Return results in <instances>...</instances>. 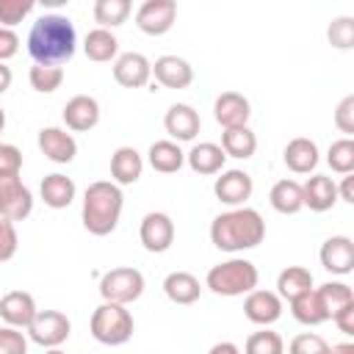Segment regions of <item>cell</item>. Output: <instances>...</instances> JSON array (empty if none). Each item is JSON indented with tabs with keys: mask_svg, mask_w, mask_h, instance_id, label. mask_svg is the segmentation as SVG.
Instances as JSON below:
<instances>
[{
	"mask_svg": "<svg viewBox=\"0 0 354 354\" xmlns=\"http://www.w3.org/2000/svg\"><path fill=\"white\" fill-rule=\"evenodd\" d=\"M163 127L174 138V144L194 141L199 127H202V119H199V113L188 102H174V105H169V111L163 116Z\"/></svg>",
	"mask_w": 354,
	"mask_h": 354,
	"instance_id": "cell-17",
	"label": "cell"
},
{
	"mask_svg": "<svg viewBox=\"0 0 354 354\" xmlns=\"http://www.w3.org/2000/svg\"><path fill=\"white\" fill-rule=\"evenodd\" d=\"M144 293V274L133 266H119L111 268L100 277V296L102 301H113V304H130L136 299H141Z\"/></svg>",
	"mask_w": 354,
	"mask_h": 354,
	"instance_id": "cell-6",
	"label": "cell"
},
{
	"mask_svg": "<svg viewBox=\"0 0 354 354\" xmlns=\"http://www.w3.org/2000/svg\"><path fill=\"white\" fill-rule=\"evenodd\" d=\"M224 149L213 141H202V144H194L191 152H185V163L191 166V171L196 174H218L224 171Z\"/></svg>",
	"mask_w": 354,
	"mask_h": 354,
	"instance_id": "cell-24",
	"label": "cell"
},
{
	"mask_svg": "<svg viewBox=\"0 0 354 354\" xmlns=\"http://www.w3.org/2000/svg\"><path fill=\"white\" fill-rule=\"evenodd\" d=\"M91 11H94V22L102 30H111V28H119L127 22L133 6H130V0H97Z\"/></svg>",
	"mask_w": 354,
	"mask_h": 354,
	"instance_id": "cell-33",
	"label": "cell"
},
{
	"mask_svg": "<svg viewBox=\"0 0 354 354\" xmlns=\"http://www.w3.org/2000/svg\"><path fill=\"white\" fill-rule=\"evenodd\" d=\"M17 246H19V235H17V227L0 216V263H8L14 254H17Z\"/></svg>",
	"mask_w": 354,
	"mask_h": 354,
	"instance_id": "cell-42",
	"label": "cell"
},
{
	"mask_svg": "<svg viewBox=\"0 0 354 354\" xmlns=\"http://www.w3.org/2000/svg\"><path fill=\"white\" fill-rule=\"evenodd\" d=\"M266 238V221L254 207H232L218 213L210 224V241L221 252H246Z\"/></svg>",
	"mask_w": 354,
	"mask_h": 354,
	"instance_id": "cell-2",
	"label": "cell"
},
{
	"mask_svg": "<svg viewBox=\"0 0 354 354\" xmlns=\"http://www.w3.org/2000/svg\"><path fill=\"white\" fill-rule=\"evenodd\" d=\"M33 210V194L30 188L17 177H0V216L14 221L28 218Z\"/></svg>",
	"mask_w": 354,
	"mask_h": 354,
	"instance_id": "cell-8",
	"label": "cell"
},
{
	"mask_svg": "<svg viewBox=\"0 0 354 354\" xmlns=\"http://www.w3.org/2000/svg\"><path fill=\"white\" fill-rule=\"evenodd\" d=\"M326 163L337 174H351L354 171V141L351 138H337L329 144Z\"/></svg>",
	"mask_w": 354,
	"mask_h": 354,
	"instance_id": "cell-36",
	"label": "cell"
},
{
	"mask_svg": "<svg viewBox=\"0 0 354 354\" xmlns=\"http://www.w3.org/2000/svg\"><path fill=\"white\" fill-rule=\"evenodd\" d=\"M351 183H354V177H351V174H343V183L337 185V199L354 202V188H351Z\"/></svg>",
	"mask_w": 354,
	"mask_h": 354,
	"instance_id": "cell-47",
	"label": "cell"
},
{
	"mask_svg": "<svg viewBox=\"0 0 354 354\" xmlns=\"http://www.w3.org/2000/svg\"><path fill=\"white\" fill-rule=\"evenodd\" d=\"M207 354H241V348H238L235 343H230V340H221V343H216Z\"/></svg>",
	"mask_w": 354,
	"mask_h": 354,
	"instance_id": "cell-48",
	"label": "cell"
},
{
	"mask_svg": "<svg viewBox=\"0 0 354 354\" xmlns=\"http://www.w3.org/2000/svg\"><path fill=\"white\" fill-rule=\"evenodd\" d=\"M252 191H254V183L243 169H227L213 183L216 199L230 205V207H243V202L252 196Z\"/></svg>",
	"mask_w": 354,
	"mask_h": 354,
	"instance_id": "cell-11",
	"label": "cell"
},
{
	"mask_svg": "<svg viewBox=\"0 0 354 354\" xmlns=\"http://www.w3.org/2000/svg\"><path fill=\"white\" fill-rule=\"evenodd\" d=\"M122 207H124L122 188L113 180H97L83 194V213H80L83 227L91 235L105 238V235H111L116 230L119 216H122Z\"/></svg>",
	"mask_w": 354,
	"mask_h": 354,
	"instance_id": "cell-3",
	"label": "cell"
},
{
	"mask_svg": "<svg viewBox=\"0 0 354 354\" xmlns=\"http://www.w3.org/2000/svg\"><path fill=\"white\" fill-rule=\"evenodd\" d=\"M64 124L75 133H86L100 122V102L88 94H77L64 105Z\"/></svg>",
	"mask_w": 354,
	"mask_h": 354,
	"instance_id": "cell-20",
	"label": "cell"
},
{
	"mask_svg": "<svg viewBox=\"0 0 354 354\" xmlns=\"http://www.w3.org/2000/svg\"><path fill=\"white\" fill-rule=\"evenodd\" d=\"M326 39L337 50H351L354 47V19L351 17H337L326 28Z\"/></svg>",
	"mask_w": 354,
	"mask_h": 354,
	"instance_id": "cell-38",
	"label": "cell"
},
{
	"mask_svg": "<svg viewBox=\"0 0 354 354\" xmlns=\"http://www.w3.org/2000/svg\"><path fill=\"white\" fill-rule=\"evenodd\" d=\"M282 158H285V166L293 174H310L318 166V144L313 138H304V136L290 138Z\"/></svg>",
	"mask_w": 354,
	"mask_h": 354,
	"instance_id": "cell-22",
	"label": "cell"
},
{
	"mask_svg": "<svg viewBox=\"0 0 354 354\" xmlns=\"http://www.w3.org/2000/svg\"><path fill=\"white\" fill-rule=\"evenodd\" d=\"M36 144H39L41 155L53 163H72L77 155V141L64 127H41Z\"/></svg>",
	"mask_w": 354,
	"mask_h": 354,
	"instance_id": "cell-14",
	"label": "cell"
},
{
	"mask_svg": "<svg viewBox=\"0 0 354 354\" xmlns=\"http://www.w3.org/2000/svg\"><path fill=\"white\" fill-rule=\"evenodd\" d=\"M301 199H304V207H310L313 213H326L337 202V183L326 174H313L301 185Z\"/></svg>",
	"mask_w": 354,
	"mask_h": 354,
	"instance_id": "cell-21",
	"label": "cell"
},
{
	"mask_svg": "<svg viewBox=\"0 0 354 354\" xmlns=\"http://www.w3.org/2000/svg\"><path fill=\"white\" fill-rule=\"evenodd\" d=\"M257 282H260L257 266L243 257H232V260L213 266L205 279V285L216 296H243V293H252L257 288Z\"/></svg>",
	"mask_w": 354,
	"mask_h": 354,
	"instance_id": "cell-4",
	"label": "cell"
},
{
	"mask_svg": "<svg viewBox=\"0 0 354 354\" xmlns=\"http://www.w3.org/2000/svg\"><path fill=\"white\" fill-rule=\"evenodd\" d=\"M152 77L166 88H188L194 83V66L180 55H160L152 64Z\"/></svg>",
	"mask_w": 354,
	"mask_h": 354,
	"instance_id": "cell-19",
	"label": "cell"
},
{
	"mask_svg": "<svg viewBox=\"0 0 354 354\" xmlns=\"http://www.w3.org/2000/svg\"><path fill=\"white\" fill-rule=\"evenodd\" d=\"M28 80H30V86H33L39 94H53V91H58L61 83H64V66L33 64L30 72H28Z\"/></svg>",
	"mask_w": 354,
	"mask_h": 354,
	"instance_id": "cell-35",
	"label": "cell"
},
{
	"mask_svg": "<svg viewBox=\"0 0 354 354\" xmlns=\"http://www.w3.org/2000/svg\"><path fill=\"white\" fill-rule=\"evenodd\" d=\"M218 147L224 149L227 158H241V160H246V158H252L254 149H257V136L249 130V124H246V127H232V130H224V133H221V144H218Z\"/></svg>",
	"mask_w": 354,
	"mask_h": 354,
	"instance_id": "cell-31",
	"label": "cell"
},
{
	"mask_svg": "<svg viewBox=\"0 0 354 354\" xmlns=\"http://www.w3.org/2000/svg\"><path fill=\"white\" fill-rule=\"evenodd\" d=\"M318 257H321V266L329 274L346 277V274L354 271V241L348 235H332V238L324 241Z\"/></svg>",
	"mask_w": 354,
	"mask_h": 354,
	"instance_id": "cell-12",
	"label": "cell"
},
{
	"mask_svg": "<svg viewBox=\"0 0 354 354\" xmlns=\"http://www.w3.org/2000/svg\"><path fill=\"white\" fill-rule=\"evenodd\" d=\"M290 313H293V318H296L299 324H304V326H318V324L329 321V315H326V310H324V304H321L315 288L307 290V293H301V296H296V299L290 301Z\"/></svg>",
	"mask_w": 354,
	"mask_h": 354,
	"instance_id": "cell-32",
	"label": "cell"
},
{
	"mask_svg": "<svg viewBox=\"0 0 354 354\" xmlns=\"http://www.w3.org/2000/svg\"><path fill=\"white\" fill-rule=\"evenodd\" d=\"M44 354H66V351H61V348H47Z\"/></svg>",
	"mask_w": 354,
	"mask_h": 354,
	"instance_id": "cell-52",
	"label": "cell"
},
{
	"mask_svg": "<svg viewBox=\"0 0 354 354\" xmlns=\"http://www.w3.org/2000/svg\"><path fill=\"white\" fill-rule=\"evenodd\" d=\"M149 166L160 174H174L183 169L185 163V152L180 149V144H174L171 138H163V141H152L149 147Z\"/></svg>",
	"mask_w": 354,
	"mask_h": 354,
	"instance_id": "cell-27",
	"label": "cell"
},
{
	"mask_svg": "<svg viewBox=\"0 0 354 354\" xmlns=\"http://www.w3.org/2000/svg\"><path fill=\"white\" fill-rule=\"evenodd\" d=\"M243 315L257 326H271L282 318V299L274 290H252L243 301Z\"/></svg>",
	"mask_w": 354,
	"mask_h": 354,
	"instance_id": "cell-16",
	"label": "cell"
},
{
	"mask_svg": "<svg viewBox=\"0 0 354 354\" xmlns=\"http://www.w3.org/2000/svg\"><path fill=\"white\" fill-rule=\"evenodd\" d=\"M152 77V64L141 53H122L113 61V80L124 88H141Z\"/></svg>",
	"mask_w": 354,
	"mask_h": 354,
	"instance_id": "cell-13",
	"label": "cell"
},
{
	"mask_svg": "<svg viewBox=\"0 0 354 354\" xmlns=\"http://www.w3.org/2000/svg\"><path fill=\"white\" fill-rule=\"evenodd\" d=\"M144 171V158L136 147H119L113 155H111V177L116 185H133L138 183Z\"/></svg>",
	"mask_w": 354,
	"mask_h": 354,
	"instance_id": "cell-23",
	"label": "cell"
},
{
	"mask_svg": "<svg viewBox=\"0 0 354 354\" xmlns=\"http://www.w3.org/2000/svg\"><path fill=\"white\" fill-rule=\"evenodd\" d=\"M329 354H354V343H335V346H329Z\"/></svg>",
	"mask_w": 354,
	"mask_h": 354,
	"instance_id": "cell-50",
	"label": "cell"
},
{
	"mask_svg": "<svg viewBox=\"0 0 354 354\" xmlns=\"http://www.w3.org/2000/svg\"><path fill=\"white\" fill-rule=\"evenodd\" d=\"M268 202L277 213L282 216H293L304 207V199H301V183L296 180H279L271 185V194H268Z\"/></svg>",
	"mask_w": 354,
	"mask_h": 354,
	"instance_id": "cell-29",
	"label": "cell"
},
{
	"mask_svg": "<svg viewBox=\"0 0 354 354\" xmlns=\"http://www.w3.org/2000/svg\"><path fill=\"white\" fill-rule=\"evenodd\" d=\"M213 116L216 122L224 127V130H232V127H246L249 116H252V105L243 94L238 91H221L213 102Z\"/></svg>",
	"mask_w": 354,
	"mask_h": 354,
	"instance_id": "cell-15",
	"label": "cell"
},
{
	"mask_svg": "<svg viewBox=\"0 0 354 354\" xmlns=\"http://www.w3.org/2000/svg\"><path fill=\"white\" fill-rule=\"evenodd\" d=\"M177 19V3L174 0H147L136 11V25L147 36H163L171 30Z\"/></svg>",
	"mask_w": 354,
	"mask_h": 354,
	"instance_id": "cell-9",
	"label": "cell"
},
{
	"mask_svg": "<svg viewBox=\"0 0 354 354\" xmlns=\"http://www.w3.org/2000/svg\"><path fill=\"white\" fill-rule=\"evenodd\" d=\"M22 171V152L14 144H0V177H17Z\"/></svg>",
	"mask_w": 354,
	"mask_h": 354,
	"instance_id": "cell-44",
	"label": "cell"
},
{
	"mask_svg": "<svg viewBox=\"0 0 354 354\" xmlns=\"http://www.w3.org/2000/svg\"><path fill=\"white\" fill-rule=\"evenodd\" d=\"M0 354H28V337L14 326H0Z\"/></svg>",
	"mask_w": 354,
	"mask_h": 354,
	"instance_id": "cell-41",
	"label": "cell"
},
{
	"mask_svg": "<svg viewBox=\"0 0 354 354\" xmlns=\"http://www.w3.org/2000/svg\"><path fill=\"white\" fill-rule=\"evenodd\" d=\"M3 127H6V111L0 108V133H3ZM0 144H3V141H0Z\"/></svg>",
	"mask_w": 354,
	"mask_h": 354,
	"instance_id": "cell-51",
	"label": "cell"
},
{
	"mask_svg": "<svg viewBox=\"0 0 354 354\" xmlns=\"http://www.w3.org/2000/svg\"><path fill=\"white\" fill-rule=\"evenodd\" d=\"M72 332L69 318L61 310H39L28 326V337L44 348H58Z\"/></svg>",
	"mask_w": 354,
	"mask_h": 354,
	"instance_id": "cell-7",
	"label": "cell"
},
{
	"mask_svg": "<svg viewBox=\"0 0 354 354\" xmlns=\"http://www.w3.org/2000/svg\"><path fill=\"white\" fill-rule=\"evenodd\" d=\"M39 194H41V199H44V205H47V207L61 210V207H69V205L75 202L77 188H75L72 177H66V174L55 171V174H47V177L41 180Z\"/></svg>",
	"mask_w": 354,
	"mask_h": 354,
	"instance_id": "cell-25",
	"label": "cell"
},
{
	"mask_svg": "<svg viewBox=\"0 0 354 354\" xmlns=\"http://www.w3.org/2000/svg\"><path fill=\"white\" fill-rule=\"evenodd\" d=\"M163 293L174 304H194L202 296V285L191 271H171L163 279Z\"/></svg>",
	"mask_w": 354,
	"mask_h": 354,
	"instance_id": "cell-26",
	"label": "cell"
},
{
	"mask_svg": "<svg viewBox=\"0 0 354 354\" xmlns=\"http://www.w3.org/2000/svg\"><path fill=\"white\" fill-rule=\"evenodd\" d=\"M33 0H0V28H14L33 11Z\"/></svg>",
	"mask_w": 354,
	"mask_h": 354,
	"instance_id": "cell-39",
	"label": "cell"
},
{
	"mask_svg": "<svg viewBox=\"0 0 354 354\" xmlns=\"http://www.w3.org/2000/svg\"><path fill=\"white\" fill-rule=\"evenodd\" d=\"M77 50V33L69 17L64 14H44L33 22L28 33V53L33 64L61 66Z\"/></svg>",
	"mask_w": 354,
	"mask_h": 354,
	"instance_id": "cell-1",
	"label": "cell"
},
{
	"mask_svg": "<svg viewBox=\"0 0 354 354\" xmlns=\"http://www.w3.org/2000/svg\"><path fill=\"white\" fill-rule=\"evenodd\" d=\"M91 337L102 346H124L133 337V315L124 304H113V301H102L88 321Z\"/></svg>",
	"mask_w": 354,
	"mask_h": 354,
	"instance_id": "cell-5",
	"label": "cell"
},
{
	"mask_svg": "<svg viewBox=\"0 0 354 354\" xmlns=\"http://www.w3.org/2000/svg\"><path fill=\"white\" fill-rule=\"evenodd\" d=\"M36 301L28 290H8L3 299H0V318L6 321V326H14V329H28L30 321L36 318Z\"/></svg>",
	"mask_w": 354,
	"mask_h": 354,
	"instance_id": "cell-18",
	"label": "cell"
},
{
	"mask_svg": "<svg viewBox=\"0 0 354 354\" xmlns=\"http://www.w3.org/2000/svg\"><path fill=\"white\" fill-rule=\"evenodd\" d=\"M138 238L144 243L147 252L152 254H160V252H169L171 243H174V221L169 213L163 210H152L141 218V227H138Z\"/></svg>",
	"mask_w": 354,
	"mask_h": 354,
	"instance_id": "cell-10",
	"label": "cell"
},
{
	"mask_svg": "<svg viewBox=\"0 0 354 354\" xmlns=\"http://www.w3.org/2000/svg\"><path fill=\"white\" fill-rule=\"evenodd\" d=\"M315 293H318V299H321V304H324L329 318H335L343 307H348L354 301V290L346 282H324L321 288H315Z\"/></svg>",
	"mask_w": 354,
	"mask_h": 354,
	"instance_id": "cell-34",
	"label": "cell"
},
{
	"mask_svg": "<svg viewBox=\"0 0 354 354\" xmlns=\"http://www.w3.org/2000/svg\"><path fill=\"white\" fill-rule=\"evenodd\" d=\"M335 124L340 133H346V138H351L354 133V94H346L337 108H335Z\"/></svg>",
	"mask_w": 354,
	"mask_h": 354,
	"instance_id": "cell-43",
	"label": "cell"
},
{
	"mask_svg": "<svg viewBox=\"0 0 354 354\" xmlns=\"http://www.w3.org/2000/svg\"><path fill=\"white\" fill-rule=\"evenodd\" d=\"M307 290H313V274H310V268H304V266H288V268L279 271V277H277V296L279 299L293 301L296 296H301Z\"/></svg>",
	"mask_w": 354,
	"mask_h": 354,
	"instance_id": "cell-30",
	"label": "cell"
},
{
	"mask_svg": "<svg viewBox=\"0 0 354 354\" xmlns=\"http://www.w3.org/2000/svg\"><path fill=\"white\" fill-rule=\"evenodd\" d=\"M288 354H329V343L315 332H301L290 340Z\"/></svg>",
	"mask_w": 354,
	"mask_h": 354,
	"instance_id": "cell-40",
	"label": "cell"
},
{
	"mask_svg": "<svg viewBox=\"0 0 354 354\" xmlns=\"http://www.w3.org/2000/svg\"><path fill=\"white\" fill-rule=\"evenodd\" d=\"M332 321L337 324V329H340L343 335H354V301H351L348 307H343Z\"/></svg>",
	"mask_w": 354,
	"mask_h": 354,
	"instance_id": "cell-46",
	"label": "cell"
},
{
	"mask_svg": "<svg viewBox=\"0 0 354 354\" xmlns=\"http://www.w3.org/2000/svg\"><path fill=\"white\" fill-rule=\"evenodd\" d=\"M19 50V36L11 28H0V64H6L8 58H14Z\"/></svg>",
	"mask_w": 354,
	"mask_h": 354,
	"instance_id": "cell-45",
	"label": "cell"
},
{
	"mask_svg": "<svg viewBox=\"0 0 354 354\" xmlns=\"http://www.w3.org/2000/svg\"><path fill=\"white\" fill-rule=\"evenodd\" d=\"M83 53H86V58H91V61H97V64L116 61V55H119V39H116L111 30L94 28V30H88L86 39H83Z\"/></svg>",
	"mask_w": 354,
	"mask_h": 354,
	"instance_id": "cell-28",
	"label": "cell"
},
{
	"mask_svg": "<svg viewBox=\"0 0 354 354\" xmlns=\"http://www.w3.org/2000/svg\"><path fill=\"white\" fill-rule=\"evenodd\" d=\"M11 80H14L11 69H8L6 64H0V94H6V91L11 88Z\"/></svg>",
	"mask_w": 354,
	"mask_h": 354,
	"instance_id": "cell-49",
	"label": "cell"
},
{
	"mask_svg": "<svg viewBox=\"0 0 354 354\" xmlns=\"http://www.w3.org/2000/svg\"><path fill=\"white\" fill-rule=\"evenodd\" d=\"M243 354H285V340L279 337V332L260 329L246 337Z\"/></svg>",
	"mask_w": 354,
	"mask_h": 354,
	"instance_id": "cell-37",
	"label": "cell"
}]
</instances>
